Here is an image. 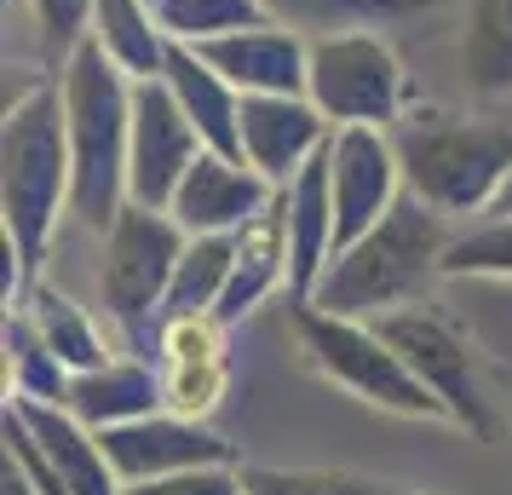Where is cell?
<instances>
[{
  "label": "cell",
  "mask_w": 512,
  "mask_h": 495,
  "mask_svg": "<svg viewBox=\"0 0 512 495\" xmlns=\"http://www.w3.org/2000/svg\"><path fill=\"white\" fill-rule=\"evenodd\" d=\"M70 179L75 167L64 81L41 75L6 104V121H0V236H12L29 277H41L58 219L70 213Z\"/></svg>",
  "instance_id": "6da1fadb"
},
{
  "label": "cell",
  "mask_w": 512,
  "mask_h": 495,
  "mask_svg": "<svg viewBox=\"0 0 512 495\" xmlns=\"http://www.w3.org/2000/svg\"><path fill=\"white\" fill-rule=\"evenodd\" d=\"M70 121V219L104 236L127 208V139H133V75L93 35L58 64Z\"/></svg>",
  "instance_id": "7a4b0ae2"
},
{
  "label": "cell",
  "mask_w": 512,
  "mask_h": 495,
  "mask_svg": "<svg viewBox=\"0 0 512 495\" xmlns=\"http://www.w3.org/2000/svg\"><path fill=\"white\" fill-rule=\"evenodd\" d=\"M449 242H455L449 219L403 190V202L374 231H363L328 260V271L311 288V306L334 311V317H363V323H374L397 306H415L443 277Z\"/></svg>",
  "instance_id": "3957f363"
},
{
  "label": "cell",
  "mask_w": 512,
  "mask_h": 495,
  "mask_svg": "<svg viewBox=\"0 0 512 495\" xmlns=\"http://www.w3.org/2000/svg\"><path fill=\"white\" fill-rule=\"evenodd\" d=\"M403 190L443 219L489 213L512 179V127L495 116H455L415 104L392 127Z\"/></svg>",
  "instance_id": "277c9868"
},
{
  "label": "cell",
  "mask_w": 512,
  "mask_h": 495,
  "mask_svg": "<svg viewBox=\"0 0 512 495\" xmlns=\"http://www.w3.org/2000/svg\"><path fill=\"white\" fill-rule=\"evenodd\" d=\"M374 329L386 334V346L409 363V375L438 398L443 421H455L461 432H472L478 444H501L507 438L501 369L478 352V340L455 317H443L438 306L415 300V306H397L386 317H374Z\"/></svg>",
  "instance_id": "5b68a950"
},
{
  "label": "cell",
  "mask_w": 512,
  "mask_h": 495,
  "mask_svg": "<svg viewBox=\"0 0 512 495\" xmlns=\"http://www.w3.org/2000/svg\"><path fill=\"white\" fill-rule=\"evenodd\" d=\"M190 231L173 219L167 208H139L127 202L116 213V225L104 231V254H98V294L110 323L127 334V346L139 357H156L162 340V311H167V288L179 271Z\"/></svg>",
  "instance_id": "8992f818"
},
{
  "label": "cell",
  "mask_w": 512,
  "mask_h": 495,
  "mask_svg": "<svg viewBox=\"0 0 512 495\" xmlns=\"http://www.w3.org/2000/svg\"><path fill=\"white\" fill-rule=\"evenodd\" d=\"M300 352L311 357V369L323 380H334L340 392H351L369 409L386 415H409V421H443L438 398L409 375V363L386 346V334L363 323V317H334V311L311 306V300H288Z\"/></svg>",
  "instance_id": "52a82bcc"
},
{
  "label": "cell",
  "mask_w": 512,
  "mask_h": 495,
  "mask_svg": "<svg viewBox=\"0 0 512 495\" xmlns=\"http://www.w3.org/2000/svg\"><path fill=\"white\" fill-rule=\"evenodd\" d=\"M305 98H311L334 127H386V133L415 110V104H409V75H403L392 41H386L380 29L317 35V41H311Z\"/></svg>",
  "instance_id": "ba28073f"
},
{
  "label": "cell",
  "mask_w": 512,
  "mask_h": 495,
  "mask_svg": "<svg viewBox=\"0 0 512 495\" xmlns=\"http://www.w3.org/2000/svg\"><path fill=\"white\" fill-rule=\"evenodd\" d=\"M208 144L196 139L179 98L167 93L162 75L133 81V139H127V202L139 208H173L190 162Z\"/></svg>",
  "instance_id": "9c48e42d"
},
{
  "label": "cell",
  "mask_w": 512,
  "mask_h": 495,
  "mask_svg": "<svg viewBox=\"0 0 512 495\" xmlns=\"http://www.w3.org/2000/svg\"><path fill=\"white\" fill-rule=\"evenodd\" d=\"M328 185H334V236L346 248L403 202V162H397L392 133L386 127H334Z\"/></svg>",
  "instance_id": "30bf717a"
},
{
  "label": "cell",
  "mask_w": 512,
  "mask_h": 495,
  "mask_svg": "<svg viewBox=\"0 0 512 495\" xmlns=\"http://www.w3.org/2000/svg\"><path fill=\"white\" fill-rule=\"evenodd\" d=\"M98 438H104V455H110V467H116L121 484H150V478H167V472L236 461L231 438H219L208 421L179 415V409L139 415V421L110 426V432H98Z\"/></svg>",
  "instance_id": "8fae6325"
},
{
  "label": "cell",
  "mask_w": 512,
  "mask_h": 495,
  "mask_svg": "<svg viewBox=\"0 0 512 495\" xmlns=\"http://www.w3.org/2000/svg\"><path fill=\"white\" fill-rule=\"evenodd\" d=\"M271 202H277V185L259 167H248L242 156H225V150H202L190 162L185 185H179L167 213L190 236H236L242 225H254Z\"/></svg>",
  "instance_id": "7c38bea8"
},
{
  "label": "cell",
  "mask_w": 512,
  "mask_h": 495,
  "mask_svg": "<svg viewBox=\"0 0 512 495\" xmlns=\"http://www.w3.org/2000/svg\"><path fill=\"white\" fill-rule=\"evenodd\" d=\"M334 121L305 93H242V162L271 185H288L311 156H323Z\"/></svg>",
  "instance_id": "4fadbf2b"
},
{
  "label": "cell",
  "mask_w": 512,
  "mask_h": 495,
  "mask_svg": "<svg viewBox=\"0 0 512 495\" xmlns=\"http://www.w3.org/2000/svg\"><path fill=\"white\" fill-rule=\"evenodd\" d=\"M196 52L231 81L236 93H305V75H311V41L300 29L277 24V18L231 29L219 41H202Z\"/></svg>",
  "instance_id": "5bb4252c"
},
{
  "label": "cell",
  "mask_w": 512,
  "mask_h": 495,
  "mask_svg": "<svg viewBox=\"0 0 512 495\" xmlns=\"http://www.w3.org/2000/svg\"><path fill=\"white\" fill-rule=\"evenodd\" d=\"M282 225H288V300H311L317 277L328 271L340 236H334V185H328V150L277 185Z\"/></svg>",
  "instance_id": "9a60e30c"
},
{
  "label": "cell",
  "mask_w": 512,
  "mask_h": 495,
  "mask_svg": "<svg viewBox=\"0 0 512 495\" xmlns=\"http://www.w3.org/2000/svg\"><path fill=\"white\" fill-rule=\"evenodd\" d=\"M6 409L24 421V432L35 438V449L47 455V467L70 484L75 495H127V484L116 478L104 438L87 421H75L64 403H29V398H6Z\"/></svg>",
  "instance_id": "2e32d148"
},
{
  "label": "cell",
  "mask_w": 512,
  "mask_h": 495,
  "mask_svg": "<svg viewBox=\"0 0 512 495\" xmlns=\"http://www.w3.org/2000/svg\"><path fill=\"white\" fill-rule=\"evenodd\" d=\"M64 409H70L75 421H87L93 432H110V426H127V421H139V415L167 409V380L139 352L110 357V363H98V369L70 380V403Z\"/></svg>",
  "instance_id": "e0dca14e"
},
{
  "label": "cell",
  "mask_w": 512,
  "mask_h": 495,
  "mask_svg": "<svg viewBox=\"0 0 512 495\" xmlns=\"http://www.w3.org/2000/svg\"><path fill=\"white\" fill-rule=\"evenodd\" d=\"M162 81H167V93L179 98V110L190 116L196 139L208 144V150L242 156V93L213 70L202 52L185 47V41H173L167 47V64H162Z\"/></svg>",
  "instance_id": "ac0fdd59"
},
{
  "label": "cell",
  "mask_w": 512,
  "mask_h": 495,
  "mask_svg": "<svg viewBox=\"0 0 512 495\" xmlns=\"http://www.w3.org/2000/svg\"><path fill=\"white\" fill-rule=\"evenodd\" d=\"M282 283H288V225H282V202H271L254 225L236 231V265H231V283H225V300H219L213 317L231 329L242 317H254Z\"/></svg>",
  "instance_id": "d6986e66"
},
{
  "label": "cell",
  "mask_w": 512,
  "mask_h": 495,
  "mask_svg": "<svg viewBox=\"0 0 512 495\" xmlns=\"http://www.w3.org/2000/svg\"><path fill=\"white\" fill-rule=\"evenodd\" d=\"M461 81L472 98H512V0H472L461 35Z\"/></svg>",
  "instance_id": "ffe728a7"
},
{
  "label": "cell",
  "mask_w": 512,
  "mask_h": 495,
  "mask_svg": "<svg viewBox=\"0 0 512 495\" xmlns=\"http://www.w3.org/2000/svg\"><path fill=\"white\" fill-rule=\"evenodd\" d=\"M35 323V334L47 340L52 352H58V363L70 369V375H87V369H98V363H110V340L98 334V323L87 317V306H75L64 288H52V283H29L24 294V306H18Z\"/></svg>",
  "instance_id": "44dd1931"
},
{
  "label": "cell",
  "mask_w": 512,
  "mask_h": 495,
  "mask_svg": "<svg viewBox=\"0 0 512 495\" xmlns=\"http://www.w3.org/2000/svg\"><path fill=\"white\" fill-rule=\"evenodd\" d=\"M93 41L121 70L144 81V75H162L167 64V29L156 18V0H93Z\"/></svg>",
  "instance_id": "7402d4cb"
},
{
  "label": "cell",
  "mask_w": 512,
  "mask_h": 495,
  "mask_svg": "<svg viewBox=\"0 0 512 495\" xmlns=\"http://www.w3.org/2000/svg\"><path fill=\"white\" fill-rule=\"evenodd\" d=\"M438 0H265L277 24L300 29L305 41L317 35H351V29H392L432 12Z\"/></svg>",
  "instance_id": "603a6c76"
},
{
  "label": "cell",
  "mask_w": 512,
  "mask_h": 495,
  "mask_svg": "<svg viewBox=\"0 0 512 495\" xmlns=\"http://www.w3.org/2000/svg\"><path fill=\"white\" fill-rule=\"evenodd\" d=\"M236 265V236H190L185 254H179V271H173V288H167V317H213L219 300H225V283H231Z\"/></svg>",
  "instance_id": "cb8c5ba5"
},
{
  "label": "cell",
  "mask_w": 512,
  "mask_h": 495,
  "mask_svg": "<svg viewBox=\"0 0 512 495\" xmlns=\"http://www.w3.org/2000/svg\"><path fill=\"white\" fill-rule=\"evenodd\" d=\"M70 380L75 375L58 363V352L35 334L24 311H6V398L70 403Z\"/></svg>",
  "instance_id": "d4e9b609"
},
{
  "label": "cell",
  "mask_w": 512,
  "mask_h": 495,
  "mask_svg": "<svg viewBox=\"0 0 512 495\" xmlns=\"http://www.w3.org/2000/svg\"><path fill=\"white\" fill-rule=\"evenodd\" d=\"M156 18H162L167 41H185V47H202V41H219L231 29L265 24V0H156Z\"/></svg>",
  "instance_id": "484cf974"
},
{
  "label": "cell",
  "mask_w": 512,
  "mask_h": 495,
  "mask_svg": "<svg viewBox=\"0 0 512 495\" xmlns=\"http://www.w3.org/2000/svg\"><path fill=\"white\" fill-rule=\"evenodd\" d=\"M443 277H495L512 283V213H484L478 225H466L449 254H443Z\"/></svg>",
  "instance_id": "4316f807"
},
{
  "label": "cell",
  "mask_w": 512,
  "mask_h": 495,
  "mask_svg": "<svg viewBox=\"0 0 512 495\" xmlns=\"http://www.w3.org/2000/svg\"><path fill=\"white\" fill-rule=\"evenodd\" d=\"M248 495H380L386 484L328 467H242Z\"/></svg>",
  "instance_id": "83f0119b"
},
{
  "label": "cell",
  "mask_w": 512,
  "mask_h": 495,
  "mask_svg": "<svg viewBox=\"0 0 512 495\" xmlns=\"http://www.w3.org/2000/svg\"><path fill=\"white\" fill-rule=\"evenodd\" d=\"M167 380V409L208 421L219 392H225V357H196V363H162Z\"/></svg>",
  "instance_id": "f1b7e54d"
},
{
  "label": "cell",
  "mask_w": 512,
  "mask_h": 495,
  "mask_svg": "<svg viewBox=\"0 0 512 495\" xmlns=\"http://www.w3.org/2000/svg\"><path fill=\"white\" fill-rule=\"evenodd\" d=\"M29 12H35L41 41H47V52L58 64L93 35V0H29Z\"/></svg>",
  "instance_id": "f546056e"
},
{
  "label": "cell",
  "mask_w": 512,
  "mask_h": 495,
  "mask_svg": "<svg viewBox=\"0 0 512 495\" xmlns=\"http://www.w3.org/2000/svg\"><path fill=\"white\" fill-rule=\"evenodd\" d=\"M127 495H248V484H242L236 461H219V467H190L150 478V484H127Z\"/></svg>",
  "instance_id": "4dcf8cb0"
},
{
  "label": "cell",
  "mask_w": 512,
  "mask_h": 495,
  "mask_svg": "<svg viewBox=\"0 0 512 495\" xmlns=\"http://www.w3.org/2000/svg\"><path fill=\"white\" fill-rule=\"evenodd\" d=\"M0 495H41L35 484H29V472L18 467L12 455H6V467H0Z\"/></svg>",
  "instance_id": "1f68e13d"
},
{
  "label": "cell",
  "mask_w": 512,
  "mask_h": 495,
  "mask_svg": "<svg viewBox=\"0 0 512 495\" xmlns=\"http://www.w3.org/2000/svg\"><path fill=\"white\" fill-rule=\"evenodd\" d=\"M489 213H512V179H507V190L495 196V208H489Z\"/></svg>",
  "instance_id": "d6a6232c"
},
{
  "label": "cell",
  "mask_w": 512,
  "mask_h": 495,
  "mask_svg": "<svg viewBox=\"0 0 512 495\" xmlns=\"http://www.w3.org/2000/svg\"><path fill=\"white\" fill-rule=\"evenodd\" d=\"M380 495H426V490H397V484H386Z\"/></svg>",
  "instance_id": "836d02e7"
}]
</instances>
